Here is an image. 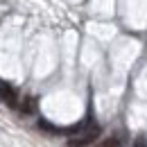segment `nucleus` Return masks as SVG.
Returning a JSON list of instances; mask_svg holds the SVG:
<instances>
[{"mask_svg":"<svg viewBox=\"0 0 147 147\" xmlns=\"http://www.w3.org/2000/svg\"><path fill=\"white\" fill-rule=\"evenodd\" d=\"M0 97H2V102L7 107H18V93H16L14 86H9L7 82L0 84Z\"/></svg>","mask_w":147,"mask_h":147,"instance_id":"2","label":"nucleus"},{"mask_svg":"<svg viewBox=\"0 0 147 147\" xmlns=\"http://www.w3.org/2000/svg\"><path fill=\"white\" fill-rule=\"evenodd\" d=\"M97 134H100V127H91L88 131H84L79 138H70L68 140V147H88L97 138Z\"/></svg>","mask_w":147,"mask_h":147,"instance_id":"1","label":"nucleus"},{"mask_svg":"<svg viewBox=\"0 0 147 147\" xmlns=\"http://www.w3.org/2000/svg\"><path fill=\"white\" fill-rule=\"evenodd\" d=\"M36 111V100L34 97H25L20 104V113H34Z\"/></svg>","mask_w":147,"mask_h":147,"instance_id":"4","label":"nucleus"},{"mask_svg":"<svg viewBox=\"0 0 147 147\" xmlns=\"http://www.w3.org/2000/svg\"><path fill=\"white\" fill-rule=\"evenodd\" d=\"M122 143H125V138L115 134V136H109V138L100 140V145H97V147H122Z\"/></svg>","mask_w":147,"mask_h":147,"instance_id":"3","label":"nucleus"}]
</instances>
